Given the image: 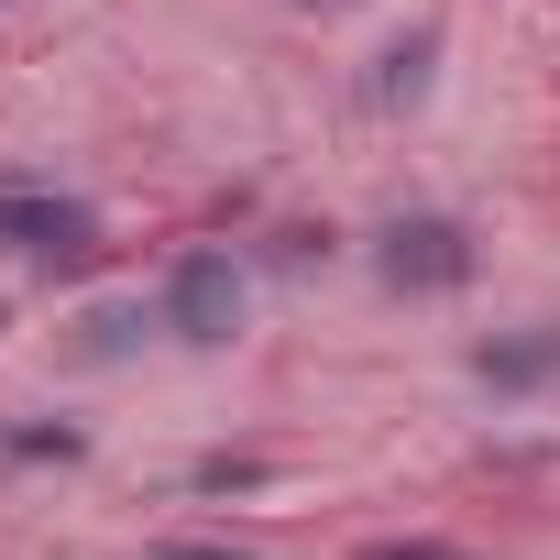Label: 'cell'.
I'll use <instances>...</instances> for the list:
<instances>
[{"label": "cell", "instance_id": "3", "mask_svg": "<svg viewBox=\"0 0 560 560\" xmlns=\"http://www.w3.org/2000/svg\"><path fill=\"white\" fill-rule=\"evenodd\" d=\"M0 242H12L34 275H78L100 253V220L78 198H45V187H0Z\"/></svg>", "mask_w": 560, "mask_h": 560}, {"label": "cell", "instance_id": "7", "mask_svg": "<svg viewBox=\"0 0 560 560\" xmlns=\"http://www.w3.org/2000/svg\"><path fill=\"white\" fill-rule=\"evenodd\" d=\"M264 472H275V462H264V451H209V462H198V472H187V494H253V483H264Z\"/></svg>", "mask_w": 560, "mask_h": 560}, {"label": "cell", "instance_id": "1", "mask_svg": "<svg viewBox=\"0 0 560 560\" xmlns=\"http://www.w3.org/2000/svg\"><path fill=\"white\" fill-rule=\"evenodd\" d=\"M374 275L396 298H451V287H472V231L451 209H407L374 231Z\"/></svg>", "mask_w": 560, "mask_h": 560}, {"label": "cell", "instance_id": "5", "mask_svg": "<svg viewBox=\"0 0 560 560\" xmlns=\"http://www.w3.org/2000/svg\"><path fill=\"white\" fill-rule=\"evenodd\" d=\"M429 78H440V23H407V34L374 56V110H418Z\"/></svg>", "mask_w": 560, "mask_h": 560}, {"label": "cell", "instance_id": "11", "mask_svg": "<svg viewBox=\"0 0 560 560\" xmlns=\"http://www.w3.org/2000/svg\"><path fill=\"white\" fill-rule=\"evenodd\" d=\"M363 560H472V549H451V538H374Z\"/></svg>", "mask_w": 560, "mask_h": 560}, {"label": "cell", "instance_id": "6", "mask_svg": "<svg viewBox=\"0 0 560 560\" xmlns=\"http://www.w3.org/2000/svg\"><path fill=\"white\" fill-rule=\"evenodd\" d=\"M143 330H165V298H154V308H143V298H110V308H89L78 352H89V363H121V352H132Z\"/></svg>", "mask_w": 560, "mask_h": 560}, {"label": "cell", "instance_id": "4", "mask_svg": "<svg viewBox=\"0 0 560 560\" xmlns=\"http://www.w3.org/2000/svg\"><path fill=\"white\" fill-rule=\"evenodd\" d=\"M472 374H483L494 396H538V385H560V319H538V330H494V341H472Z\"/></svg>", "mask_w": 560, "mask_h": 560}, {"label": "cell", "instance_id": "9", "mask_svg": "<svg viewBox=\"0 0 560 560\" xmlns=\"http://www.w3.org/2000/svg\"><path fill=\"white\" fill-rule=\"evenodd\" d=\"M12 451H23V462H78L89 440H78V429H12Z\"/></svg>", "mask_w": 560, "mask_h": 560}, {"label": "cell", "instance_id": "12", "mask_svg": "<svg viewBox=\"0 0 560 560\" xmlns=\"http://www.w3.org/2000/svg\"><path fill=\"white\" fill-rule=\"evenodd\" d=\"M298 12H352V0H298Z\"/></svg>", "mask_w": 560, "mask_h": 560}, {"label": "cell", "instance_id": "8", "mask_svg": "<svg viewBox=\"0 0 560 560\" xmlns=\"http://www.w3.org/2000/svg\"><path fill=\"white\" fill-rule=\"evenodd\" d=\"M264 253H275V264H287V275H298V264H330V231H308V220H298V231H275Z\"/></svg>", "mask_w": 560, "mask_h": 560}, {"label": "cell", "instance_id": "2", "mask_svg": "<svg viewBox=\"0 0 560 560\" xmlns=\"http://www.w3.org/2000/svg\"><path fill=\"white\" fill-rule=\"evenodd\" d=\"M165 330H176L187 352H220V341L242 330V264H231L220 242L176 253V275H165Z\"/></svg>", "mask_w": 560, "mask_h": 560}, {"label": "cell", "instance_id": "10", "mask_svg": "<svg viewBox=\"0 0 560 560\" xmlns=\"http://www.w3.org/2000/svg\"><path fill=\"white\" fill-rule=\"evenodd\" d=\"M154 560H253L242 538H154Z\"/></svg>", "mask_w": 560, "mask_h": 560}]
</instances>
